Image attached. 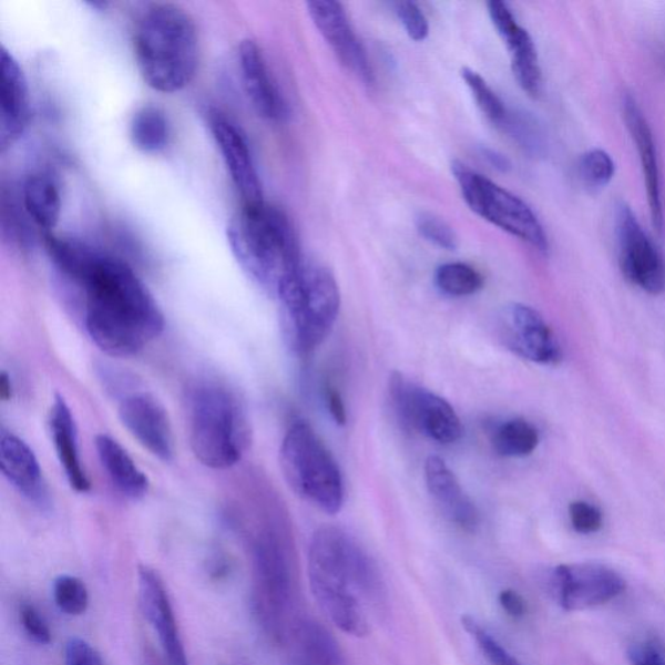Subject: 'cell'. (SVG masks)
I'll return each instance as SVG.
<instances>
[{
    "label": "cell",
    "mask_w": 665,
    "mask_h": 665,
    "mask_svg": "<svg viewBox=\"0 0 665 665\" xmlns=\"http://www.w3.org/2000/svg\"><path fill=\"white\" fill-rule=\"evenodd\" d=\"M52 595L60 611L65 615L80 616L89 607L90 596L85 582L70 574H62L54 581Z\"/></svg>",
    "instance_id": "obj_33"
},
{
    "label": "cell",
    "mask_w": 665,
    "mask_h": 665,
    "mask_svg": "<svg viewBox=\"0 0 665 665\" xmlns=\"http://www.w3.org/2000/svg\"><path fill=\"white\" fill-rule=\"evenodd\" d=\"M293 637L297 638L301 654L311 665H344L337 641L319 623L298 622Z\"/></svg>",
    "instance_id": "obj_28"
},
{
    "label": "cell",
    "mask_w": 665,
    "mask_h": 665,
    "mask_svg": "<svg viewBox=\"0 0 665 665\" xmlns=\"http://www.w3.org/2000/svg\"><path fill=\"white\" fill-rule=\"evenodd\" d=\"M228 242L241 268L275 296L284 279L304 262L289 217L267 203L241 207L228 225Z\"/></svg>",
    "instance_id": "obj_4"
},
{
    "label": "cell",
    "mask_w": 665,
    "mask_h": 665,
    "mask_svg": "<svg viewBox=\"0 0 665 665\" xmlns=\"http://www.w3.org/2000/svg\"><path fill=\"white\" fill-rule=\"evenodd\" d=\"M499 336L518 357L542 366L562 360V347L553 329L536 309L513 304L504 309L498 323Z\"/></svg>",
    "instance_id": "obj_13"
},
{
    "label": "cell",
    "mask_w": 665,
    "mask_h": 665,
    "mask_svg": "<svg viewBox=\"0 0 665 665\" xmlns=\"http://www.w3.org/2000/svg\"><path fill=\"white\" fill-rule=\"evenodd\" d=\"M209 574L216 581L224 580L229 576L232 572L231 562L228 563V559L223 556H216L213 561V564L209 566Z\"/></svg>",
    "instance_id": "obj_44"
},
{
    "label": "cell",
    "mask_w": 665,
    "mask_h": 665,
    "mask_svg": "<svg viewBox=\"0 0 665 665\" xmlns=\"http://www.w3.org/2000/svg\"><path fill=\"white\" fill-rule=\"evenodd\" d=\"M389 390L392 406L406 426L438 443L451 444L463 434L462 421L448 400L395 372Z\"/></svg>",
    "instance_id": "obj_10"
},
{
    "label": "cell",
    "mask_w": 665,
    "mask_h": 665,
    "mask_svg": "<svg viewBox=\"0 0 665 665\" xmlns=\"http://www.w3.org/2000/svg\"><path fill=\"white\" fill-rule=\"evenodd\" d=\"M489 14L499 35L502 37L505 47L511 55L512 72L529 95L540 93L542 83V73L539 54L531 34L519 25L518 20L504 2H489Z\"/></svg>",
    "instance_id": "obj_18"
},
{
    "label": "cell",
    "mask_w": 665,
    "mask_h": 665,
    "mask_svg": "<svg viewBox=\"0 0 665 665\" xmlns=\"http://www.w3.org/2000/svg\"><path fill=\"white\" fill-rule=\"evenodd\" d=\"M49 429L68 483L78 493H88L92 482L82 464L78 426L70 406L62 396L57 395L51 405Z\"/></svg>",
    "instance_id": "obj_24"
},
{
    "label": "cell",
    "mask_w": 665,
    "mask_h": 665,
    "mask_svg": "<svg viewBox=\"0 0 665 665\" xmlns=\"http://www.w3.org/2000/svg\"><path fill=\"white\" fill-rule=\"evenodd\" d=\"M540 444L539 430L531 422L513 419L503 422L495 430L493 446L499 456L508 458H525L532 456Z\"/></svg>",
    "instance_id": "obj_29"
},
{
    "label": "cell",
    "mask_w": 665,
    "mask_h": 665,
    "mask_svg": "<svg viewBox=\"0 0 665 665\" xmlns=\"http://www.w3.org/2000/svg\"><path fill=\"white\" fill-rule=\"evenodd\" d=\"M139 591L143 615L161 641L166 665H191L161 574L149 565H140Z\"/></svg>",
    "instance_id": "obj_17"
},
{
    "label": "cell",
    "mask_w": 665,
    "mask_h": 665,
    "mask_svg": "<svg viewBox=\"0 0 665 665\" xmlns=\"http://www.w3.org/2000/svg\"><path fill=\"white\" fill-rule=\"evenodd\" d=\"M20 623L22 630L27 633L30 641L38 645H49L51 642L50 626L32 603H21L19 610Z\"/></svg>",
    "instance_id": "obj_38"
},
{
    "label": "cell",
    "mask_w": 665,
    "mask_h": 665,
    "mask_svg": "<svg viewBox=\"0 0 665 665\" xmlns=\"http://www.w3.org/2000/svg\"><path fill=\"white\" fill-rule=\"evenodd\" d=\"M0 467L7 481L38 509L50 508V495L40 463L20 437L3 432L0 437Z\"/></svg>",
    "instance_id": "obj_20"
},
{
    "label": "cell",
    "mask_w": 665,
    "mask_h": 665,
    "mask_svg": "<svg viewBox=\"0 0 665 665\" xmlns=\"http://www.w3.org/2000/svg\"><path fill=\"white\" fill-rule=\"evenodd\" d=\"M553 584L557 603L569 612L603 606L616 600L626 589L622 574L600 563L557 565Z\"/></svg>",
    "instance_id": "obj_12"
},
{
    "label": "cell",
    "mask_w": 665,
    "mask_h": 665,
    "mask_svg": "<svg viewBox=\"0 0 665 665\" xmlns=\"http://www.w3.org/2000/svg\"><path fill=\"white\" fill-rule=\"evenodd\" d=\"M95 449L104 471L121 493L131 499H141L149 493L147 475L140 470L123 446L109 434H98Z\"/></svg>",
    "instance_id": "obj_25"
},
{
    "label": "cell",
    "mask_w": 665,
    "mask_h": 665,
    "mask_svg": "<svg viewBox=\"0 0 665 665\" xmlns=\"http://www.w3.org/2000/svg\"><path fill=\"white\" fill-rule=\"evenodd\" d=\"M416 228L422 237L440 248L453 252L458 248V236L451 226L441 217L433 214L422 213L416 217Z\"/></svg>",
    "instance_id": "obj_35"
},
{
    "label": "cell",
    "mask_w": 665,
    "mask_h": 665,
    "mask_svg": "<svg viewBox=\"0 0 665 665\" xmlns=\"http://www.w3.org/2000/svg\"><path fill=\"white\" fill-rule=\"evenodd\" d=\"M29 88L24 71L9 50L0 51V145L9 147L24 133Z\"/></svg>",
    "instance_id": "obj_21"
},
{
    "label": "cell",
    "mask_w": 665,
    "mask_h": 665,
    "mask_svg": "<svg viewBox=\"0 0 665 665\" xmlns=\"http://www.w3.org/2000/svg\"><path fill=\"white\" fill-rule=\"evenodd\" d=\"M395 7L408 37L412 38L416 42L427 40L429 35V22L420 7L413 2H398Z\"/></svg>",
    "instance_id": "obj_37"
},
{
    "label": "cell",
    "mask_w": 665,
    "mask_h": 665,
    "mask_svg": "<svg viewBox=\"0 0 665 665\" xmlns=\"http://www.w3.org/2000/svg\"><path fill=\"white\" fill-rule=\"evenodd\" d=\"M134 55L143 80L161 93H176L195 78L198 32L191 14L173 4L151 7L134 34Z\"/></svg>",
    "instance_id": "obj_3"
},
{
    "label": "cell",
    "mask_w": 665,
    "mask_h": 665,
    "mask_svg": "<svg viewBox=\"0 0 665 665\" xmlns=\"http://www.w3.org/2000/svg\"><path fill=\"white\" fill-rule=\"evenodd\" d=\"M47 247L60 274L81 290L83 323L103 352L132 357L162 335V309L126 263L54 234Z\"/></svg>",
    "instance_id": "obj_1"
},
{
    "label": "cell",
    "mask_w": 665,
    "mask_h": 665,
    "mask_svg": "<svg viewBox=\"0 0 665 665\" xmlns=\"http://www.w3.org/2000/svg\"><path fill=\"white\" fill-rule=\"evenodd\" d=\"M468 633L478 642V645L491 665H521L515 656L510 654L489 632L471 616L462 618Z\"/></svg>",
    "instance_id": "obj_34"
},
{
    "label": "cell",
    "mask_w": 665,
    "mask_h": 665,
    "mask_svg": "<svg viewBox=\"0 0 665 665\" xmlns=\"http://www.w3.org/2000/svg\"><path fill=\"white\" fill-rule=\"evenodd\" d=\"M451 171L466 203L474 214L531 245L536 252L548 253L545 229L523 200L472 171L462 162H453Z\"/></svg>",
    "instance_id": "obj_9"
},
{
    "label": "cell",
    "mask_w": 665,
    "mask_h": 665,
    "mask_svg": "<svg viewBox=\"0 0 665 665\" xmlns=\"http://www.w3.org/2000/svg\"><path fill=\"white\" fill-rule=\"evenodd\" d=\"M254 570L253 608L264 632L284 642L296 628V562L289 532L284 523L270 521L252 542Z\"/></svg>",
    "instance_id": "obj_6"
},
{
    "label": "cell",
    "mask_w": 665,
    "mask_h": 665,
    "mask_svg": "<svg viewBox=\"0 0 665 665\" xmlns=\"http://www.w3.org/2000/svg\"><path fill=\"white\" fill-rule=\"evenodd\" d=\"M481 155L497 171L508 172L511 170V162L509 161V157L499 153L497 150L482 147Z\"/></svg>",
    "instance_id": "obj_43"
},
{
    "label": "cell",
    "mask_w": 665,
    "mask_h": 665,
    "mask_svg": "<svg viewBox=\"0 0 665 665\" xmlns=\"http://www.w3.org/2000/svg\"><path fill=\"white\" fill-rule=\"evenodd\" d=\"M308 576L316 601L331 622L350 636L366 637L369 628L359 595L380 602L383 582L358 542L341 529H319L309 546Z\"/></svg>",
    "instance_id": "obj_2"
},
{
    "label": "cell",
    "mask_w": 665,
    "mask_h": 665,
    "mask_svg": "<svg viewBox=\"0 0 665 665\" xmlns=\"http://www.w3.org/2000/svg\"><path fill=\"white\" fill-rule=\"evenodd\" d=\"M119 418L151 456L164 463L175 457V437L168 412L150 392L135 391L120 400Z\"/></svg>",
    "instance_id": "obj_14"
},
{
    "label": "cell",
    "mask_w": 665,
    "mask_h": 665,
    "mask_svg": "<svg viewBox=\"0 0 665 665\" xmlns=\"http://www.w3.org/2000/svg\"><path fill=\"white\" fill-rule=\"evenodd\" d=\"M279 466L287 485L299 498L328 515L341 511L345 503L341 470L307 422H294L287 430L279 450Z\"/></svg>",
    "instance_id": "obj_8"
},
{
    "label": "cell",
    "mask_w": 665,
    "mask_h": 665,
    "mask_svg": "<svg viewBox=\"0 0 665 665\" xmlns=\"http://www.w3.org/2000/svg\"><path fill=\"white\" fill-rule=\"evenodd\" d=\"M209 130L228 168L231 178L239 195L242 207H256L264 201L259 173L249 150L245 134L221 112L209 115Z\"/></svg>",
    "instance_id": "obj_15"
},
{
    "label": "cell",
    "mask_w": 665,
    "mask_h": 665,
    "mask_svg": "<svg viewBox=\"0 0 665 665\" xmlns=\"http://www.w3.org/2000/svg\"><path fill=\"white\" fill-rule=\"evenodd\" d=\"M436 284L446 296L468 297L482 289L483 277L466 263H448L437 269Z\"/></svg>",
    "instance_id": "obj_30"
},
{
    "label": "cell",
    "mask_w": 665,
    "mask_h": 665,
    "mask_svg": "<svg viewBox=\"0 0 665 665\" xmlns=\"http://www.w3.org/2000/svg\"><path fill=\"white\" fill-rule=\"evenodd\" d=\"M307 10L339 62L357 74L366 85L372 86L375 83L372 66L358 35L354 32L344 6L330 0H316L307 3Z\"/></svg>",
    "instance_id": "obj_16"
},
{
    "label": "cell",
    "mask_w": 665,
    "mask_h": 665,
    "mask_svg": "<svg viewBox=\"0 0 665 665\" xmlns=\"http://www.w3.org/2000/svg\"><path fill=\"white\" fill-rule=\"evenodd\" d=\"M616 233L620 266L624 276L642 291L653 296L662 294L665 290L663 256L624 202L616 207Z\"/></svg>",
    "instance_id": "obj_11"
},
{
    "label": "cell",
    "mask_w": 665,
    "mask_h": 665,
    "mask_svg": "<svg viewBox=\"0 0 665 665\" xmlns=\"http://www.w3.org/2000/svg\"><path fill=\"white\" fill-rule=\"evenodd\" d=\"M187 421L195 458L213 470L236 466L252 443L246 408L222 383L201 382L188 391Z\"/></svg>",
    "instance_id": "obj_5"
},
{
    "label": "cell",
    "mask_w": 665,
    "mask_h": 665,
    "mask_svg": "<svg viewBox=\"0 0 665 665\" xmlns=\"http://www.w3.org/2000/svg\"><path fill=\"white\" fill-rule=\"evenodd\" d=\"M570 520L574 532L579 534L598 533L603 526V513L596 505L576 501L570 505Z\"/></svg>",
    "instance_id": "obj_36"
},
{
    "label": "cell",
    "mask_w": 665,
    "mask_h": 665,
    "mask_svg": "<svg viewBox=\"0 0 665 665\" xmlns=\"http://www.w3.org/2000/svg\"><path fill=\"white\" fill-rule=\"evenodd\" d=\"M238 63L245 92L254 110L264 119L283 120L287 115V104L259 44L253 40L242 41Z\"/></svg>",
    "instance_id": "obj_19"
},
{
    "label": "cell",
    "mask_w": 665,
    "mask_h": 665,
    "mask_svg": "<svg viewBox=\"0 0 665 665\" xmlns=\"http://www.w3.org/2000/svg\"><path fill=\"white\" fill-rule=\"evenodd\" d=\"M426 480L429 493L443 515L463 531L475 532L480 525L479 510L443 459L430 457L427 460Z\"/></svg>",
    "instance_id": "obj_23"
},
{
    "label": "cell",
    "mask_w": 665,
    "mask_h": 665,
    "mask_svg": "<svg viewBox=\"0 0 665 665\" xmlns=\"http://www.w3.org/2000/svg\"><path fill=\"white\" fill-rule=\"evenodd\" d=\"M623 112L626 126L636 143L641 168L644 172L649 215L655 228L661 232L664 225V208L659 158H657L654 134L636 98L630 94L624 96Z\"/></svg>",
    "instance_id": "obj_22"
},
{
    "label": "cell",
    "mask_w": 665,
    "mask_h": 665,
    "mask_svg": "<svg viewBox=\"0 0 665 665\" xmlns=\"http://www.w3.org/2000/svg\"><path fill=\"white\" fill-rule=\"evenodd\" d=\"M325 400H327L331 418L335 419L338 426H345L347 422V412L344 399L339 395V391L335 387H331V385L325 388Z\"/></svg>",
    "instance_id": "obj_42"
},
{
    "label": "cell",
    "mask_w": 665,
    "mask_h": 665,
    "mask_svg": "<svg viewBox=\"0 0 665 665\" xmlns=\"http://www.w3.org/2000/svg\"><path fill=\"white\" fill-rule=\"evenodd\" d=\"M616 165L614 158L606 151L594 149L581 156L579 176L591 191H601L615 177Z\"/></svg>",
    "instance_id": "obj_32"
},
{
    "label": "cell",
    "mask_w": 665,
    "mask_h": 665,
    "mask_svg": "<svg viewBox=\"0 0 665 665\" xmlns=\"http://www.w3.org/2000/svg\"><path fill=\"white\" fill-rule=\"evenodd\" d=\"M499 603H501L505 614L512 618H521L526 614V602L515 591H510V589L509 591H503L499 594Z\"/></svg>",
    "instance_id": "obj_41"
},
{
    "label": "cell",
    "mask_w": 665,
    "mask_h": 665,
    "mask_svg": "<svg viewBox=\"0 0 665 665\" xmlns=\"http://www.w3.org/2000/svg\"><path fill=\"white\" fill-rule=\"evenodd\" d=\"M22 200L28 216L38 228L47 234L55 228L62 211V196L57 180L50 173L38 172L29 176L22 187Z\"/></svg>",
    "instance_id": "obj_26"
},
{
    "label": "cell",
    "mask_w": 665,
    "mask_h": 665,
    "mask_svg": "<svg viewBox=\"0 0 665 665\" xmlns=\"http://www.w3.org/2000/svg\"><path fill=\"white\" fill-rule=\"evenodd\" d=\"M282 324L287 345L309 355L328 338L341 308L335 276L319 264L301 262L279 285Z\"/></svg>",
    "instance_id": "obj_7"
},
{
    "label": "cell",
    "mask_w": 665,
    "mask_h": 665,
    "mask_svg": "<svg viewBox=\"0 0 665 665\" xmlns=\"http://www.w3.org/2000/svg\"><path fill=\"white\" fill-rule=\"evenodd\" d=\"M131 139L142 153H161L168 146L171 139L170 121L165 113L154 105L137 111L131 123Z\"/></svg>",
    "instance_id": "obj_27"
},
{
    "label": "cell",
    "mask_w": 665,
    "mask_h": 665,
    "mask_svg": "<svg viewBox=\"0 0 665 665\" xmlns=\"http://www.w3.org/2000/svg\"><path fill=\"white\" fill-rule=\"evenodd\" d=\"M64 665H103V661L89 642L74 637L66 642Z\"/></svg>",
    "instance_id": "obj_40"
},
{
    "label": "cell",
    "mask_w": 665,
    "mask_h": 665,
    "mask_svg": "<svg viewBox=\"0 0 665 665\" xmlns=\"http://www.w3.org/2000/svg\"><path fill=\"white\" fill-rule=\"evenodd\" d=\"M462 75L483 115L491 123L497 124V126L504 127L509 121L510 113L505 109L501 98L495 94L494 90L489 86V83L485 79H482L480 73L470 70V68H464Z\"/></svg>",
    "instance_id": "obj_31"
},
{
    "label": "cell",
    "mask_w": 665,
    "mask_h": 665,
    "mask_svg": "<svg viewBox=\"0 0 665 665\" xmlns=\"http://www.w3.org/2000/svg\"><path fill=\"white\" fill-rule=\"evenodd\" d=\"M11 396L12 383L10 380V376L3 372L2 377H0V397H2L3 400H9Z\"/></svg>",
    "instance_id": "obj_45"
},
{
    "label": "cell",
    "mask_w": 665,
    "mask_h": 665,
    "mask_svg": "<svg viewBox=\"0 0 665 665\" xmlns=\"http://www.w3.org/2000/svg\"><path fill=\"white\" fill-rule=\"evenodd\" d=\"M632 665H665V644L656 637L634 642L628 649Z\"/></svg>",
    "instance_id": "obj_39"
}]
</instances>
